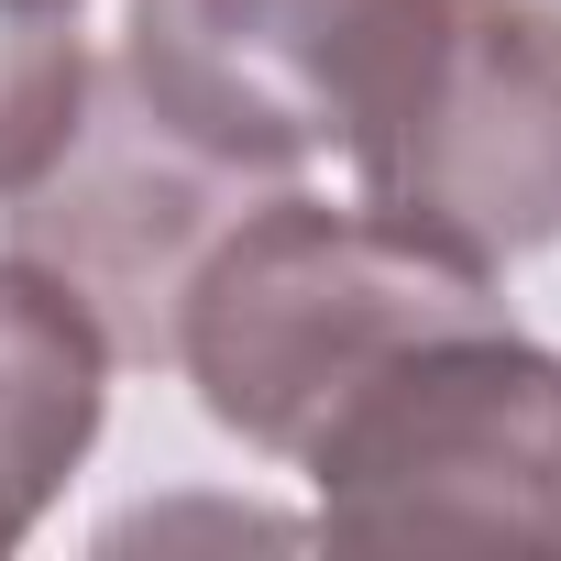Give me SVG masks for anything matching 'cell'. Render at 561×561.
Returning a JSON list of instances; mask_svg holds the SVG:
<instances>
[{
	"instance_id": "obj_5",
	"label": "cell",
	"mask_w": 561,
	"mask_h": 561,
	"mask_svg": "<svg viewBox=\"0 0 561 561\" xmlns=\"http://www.w3.org/2000/svg\"><path fill=\"white\" fill-rule=\"evenodd\" d=\"M397 23L408 0H133L111 67L198 154L298 176L342 154Z\"/></svg>"
},
{
	"instance_id": "obj_3",
	"label": "cell",
	"mask_w": 561,
	"mask_h": 561,
	"mask_svg": "<svg viewBox=\"0 0 561 561\" xmlns=\"http://www.w3.org/2000/svg\"><path fill=\"white\" fill-rule=\"evenodd\" d=\"M342 154L386 220L495 275L517 253H550L561 242V0H408Z\"/></svg>"
},
{
	"instance_id": "obj_6",
	"label": "cell",
	"mask_w": 561,
	"mask_h": 561,
	"mask_svg": "<svg viewBox=\"0 0 561 561\" xmlns=\"http://www.w3.org/2000/svg\"><path fill=\"white\" fill-rule=\"evenodd\" d=\"M111 342L45 264L0 253V550H23L111 419Z\"/></svg>"
},
{
	"instance_id": "obj_4",
	"label": "cell",
	"mask_w": 561,
	"mask_h": 561,
	"mask_svg": "<svg viewBox=\"0 0 561 561\" xmlns=\"http://www.w3.org/2000/svg\"><path fill=\"white\" fill-rule=\"evenodd\" d=\"M264 187H287V176H253V165L198 154L176 122H154V111L122 89V67H100L78 133H67L12 198H0V220H12L0 253L45 264L56 287L100 320L111 364H176L187 275H198V253H209Z\"/></svg>"
},
{
	"instance_id": "obj_7",
	"label": "cell",
	"mask_w": 561,
	"mask_h": 561,
	"mask_svg": "<svg viewBox=\"0 0 561 561\" xmlns=\"http://www.w3.org/2000/svg\"><path fill=\"white\" fill-rule=\"evenodd\" d=\"M89 0H0V198H12L89 111V34H78Z\"/></svg>"
},
{
	"instance_id": "obj_1",
	"label": "cell",
	"mask_w": 561,
	"mask_h": 561,
	"mask_svg": "<svg viewBox=\"0 0 561 561\" xmlns=\"http://www.w3.org/2000/svg\"><path fill=\"white\" fill-rule=\"evenodd\" d=\"M462 320H506L495 264L386 220L375 198L331 209L287 176L198 253L176 309V375L198 386L209 430L298 462L364 375Z\"/></svg>"
},
{
	"instance_id": "obj_2",
	"label": "cell",
	"mask_w": 561,
	"mask_h": 561,
	"mask_svg": "<svg viewBox=\"0 0 561 561\" xmlns=\"http://www.w3.org/2000/svg\"><path fill=\"white\" fill-rule=\"evenodd\" d=\"M320 539H528L561 550V353L462 320L364 375L298 451Z\"/></svg>"
}]
</instances>
